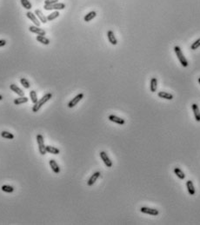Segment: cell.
Listing matches in <instances>:
<instances>
[{
    "label": "cell",
    "mask_w": 200,
    "mask_h": 225,
    "mask_svg": "<svg viewBox=\"0 0 200 225\" xmlns=\"http://www.w3.org/2000/svg\"><path fill=\"white\" fill-rule=\"evenodd\" d=\"M35 15L38 18V19L40 20V22H42L43 24H46L47 23V18L43 14V12L40 10H36L35 11Z\"/></svg>",
    "instance_id": "obj_16"
},
{
    "label": "cell",
    "mask_w": 200,
    "mask_h": 225,
    "mask_svg": "<svg viewBox=\"0 0 200 225\" xmlns=\"http://www.w3.org/2000/svg\"><path fill=\"white\" fill-rule=\"evenodd\" d=\"M158 96L160 98L167 99V100H172V99H173V95H172V94L168 93V92H165V91H159V92L158 93Z\"/></svg>",
    "instance_id": "obj_18"
},
{
    "label": "cell",
    "mask_w": 200,
    "mask_h": 225,
    "mask_svg": "<svg viewBox=\"0 0 200 225\" xmlns=\"http://www.w3.org/2000/svg\"><path fill=\"white\" fill-rule=\"evenodd\" d=\"M6 44V41L5 40H0V47H2V46H5Z\"/></svg>",
    "instance_id": "obj_33"
},
{
    "label": "cell",
    "mask_w": 200,
    "mask_h": 225,
    "mask_svg": "<svg viewBox=\"0 0 200 225\" xmlns=\"http://www.w3.org/2000/svg\"><path fill=\"white\" fill-rule=\"evenodd\" d=\"M186 187H187V189H188V192H189V194H190L191 196L195 195L196 190H195V188H194V185H193L192 181L188 180V181L186 182Z\"/></svg>",
    "instance_id": "obj_17"
},
{
    "label": "cell",
    "mask_w": 200,
    "mask_h": 225,
    "mask_svg": "<svg viewBox=\"0 0 200 225\" xmlns=\"http://www.w3.org/2000/svg\"><path fill=\"white\" fill-rule=\"evenodd\" d=\"M84 98V94L83 93H79L78 95H77L74 98H72L69 103H68V107L69 108H73V107H75L77 103Z\"/></svg>",
    "instance_id": "obj_4"
},
{
    "label": "cell",
    "mask_w": 200,
    "mask_h": 225,
    "mask_svg": "<svg viewBox=\"0 0 200 225\" xmlns=\"http://www.w3.org/2000/svg\"><path fill=\"white\" fill-rule=\"evenodd\" d=\"M1 136L4 138H6V139H13L14 138V135L12 133H10L8 131H2L1 132Z\"/></svg>",
    "instance_id": "obj_29"
},
{
    "label": "cell",
    "mask_w": 200,
    "mask_h": 225,
    "mask_svg": "<svg viewBox=\"0 0 200 225\" xmlns=\"http://www.w3.org/2000/svg\"><path fill=\"white\" fill-rule=\"evenodd\" d=\"M191 108H192V111H193L196 121H197V122H200V111H199V108H198L197 105V103H192Z\"/></svg>",
    "instance_id": "obj_11"
},
{
    "label": "cell",
    "mask_w": 200,
    "mask_h": 225,
    "mask_svg": "<svg viewBox=\"0 0 200 225\" xmlns=\"http://www.w3.org/2000/svg\"><path fill=\"white\" fill-rule=\"evenodd\" d=\"M37 142H38V150H39V153L41 155H45L46 154V146L44 145V137L42 135L38 134L37 135Z\"/></svg>",
    "instance_id": "obj_3"
},
{
    "label": "cell",
    "mask_w": 200,
    "mask_h": 225,
    "mask_svg": "<svg viewBox=\"0 0 200 225\" xmlns=\"http://www.w3.org/2000/svg\"><path fill=\"white\" fill-rule=\"evenodd\" d=\"M198 83H199V84H200V77L198 78Z\"/></svg>",
    "instance_id": "obj_35"
},
{
    "label": "cell",
    "mask_w": 200,
    "mask_h": 225,
    "mask_svg": "<svg viewBox=\"0 0 200 225\" xmlns=\"http://www.w3.org/2000/svg\"><path fill=\"white\" fill-rule=\"evenodd\" d=\"M174 173L177 175V177L178 178H180L181 180H183V179H185V173L183 172L179 168H175V169H174Z\"/></svg>",
    "instance_id": "obj_23"
},
{
    "label": "cell",
    "mask_w": 200,
    "mask_h": 225,
    "mask_svg": "<svg viewBox=\"0 0 200 225\" xmlns=\"http://www.w3.org/2000/svg\"><path fill=\"white\" fill-rule=\"evenodd\" d=\"M158 88V80L156 77H152L151 79V91L152 92H156Z\"/></svg>",
    "instance_id": "obj_21"
},
{
    "label": "cell",
    "mask_w": 200,
    "mask_h": 225,
    "mask_svg": "<svg viewBox=\"0 0 200 225\" xmlns=\"http://www.w3.org/2000/svg\"><path fill=\"white\" fill-rule=\"evenodd\" d=\"M58 0H45L44 1V5H52L55 3H58Z\"/></svg>",
    "instance_id": "obj_32"
},
{
    "label": "cell",
    "mask_w": 200,
    "mask_h": 225,
    "mask_svg": "<svg viewBox=\"0 0 200 225\" xmlns=\"http://www.w3.org/2000/svg\"><path fill=\"white\" fill-rule=\"evenodd\" d=\"M30 98L31 100V102L33 103H36L38 100V96H37V92L35 91H30Z\"/></svg>",
    "instance_id": "obj_26"
},
{
    "label": "cell",
    "mask_w": 200,
    "mask_h": 225,
    "mask_svg": "<svg viewBox=\"0 0 200 225\" xmlns=\"http://www.w3.org/2000/svg\"><path fill=\"white\" fill-rule=\"evenodd\" d=\"M52 97V93H47L46 95H44L42 98L39 99V101H38L36 103H34V105H33V107H32V112H38L39 111V109Z\"/></svg>",
    "instance_id": "obj_1"
},
{
    "label": "cell",
    "mask_w": 200,
    "mask_h": 225,
    "mask_svg": "<svg viewBox=\"0 0 200 225\" xmlns=\"http://www.w3.org/2000/svg\"><path fill=\"white\" fill-rule=\"evenodd\" d=\"M109 120L111 121V122H113V123H116V124H120V125H124L125 124V119L121 118V117H119V116H117L115 115H111L109 116Z\"/></svg>",
    "instance_id": "obj_8"
},
{
    "label": "cell",
    "mask_w": 200,
    "mask_h": 225,
    "mask_svg": "<svg viewBox=\"0 0 200 225\" xmlns=\"http://www.w3.org/2000/svg\"><path fill=\"white\" fill-rule=\"evenodd\" d=\"M21 5L26 10H30L32 8V5L30 4L29 0H21Z\"/></svg>",
    "instance_id": "obj_28"
},
{
    "label": "cell",
    "mask_w": 200,
    "mask_h": 225,
    "mask_svg": "<svg viewBox=\"0 0 200 225\" xmlns=\"http://www.w3.org/2000/svg\"><path fill=\"white\" fill-rule=\"evenodd\" d=\"M14 105H22V103H25L28 102V98L26 97H20L19 98H16L14 99Z\"/></svg>",
    "instance_id": "obj_19"
},
{
    "label": "cell",
    "mask_w": 200,
    "mask_h": 225,
    "mask_svg": "<svg viewBox=\"0 0 200 225\" xmlns=\"http://www.w3.org/2000/svg\"><path fill=\"white\" fill-rule=\"evenodd\" d=\"M44 8L46 11H50V10H64L65 8V5L63 3H55L52 5H45L44 6Z\"/></svg>",
    "instance_id": "obj_5"
},
{
    "label": "cell",
    "mask_w": 200,
    "mask_h": 225,
    "mask_svg": "<svg viewBox=\"0 0 200 225\" xmlns=\"http://www.w3.org/2000/svg\"><path fill=\"white\" fill-rule=\"evenodd\" d=\"M174 51H175V53H176L180 64H182V66L183 67H187L188 66V61L185 58V57L184 56V54H183L180 47L179 46H175L174 47Z\"/></svg>",
    "instance_id": "obj_2"
},
{
    "label": "cell",
    "mask_w": 200,
    "mask_h": 225,
    "mask_svg": "<svg viewBox=\"0 0 200 225\" xmlns=\"http://www.w3.org/2000/svg\"><path fill=\"white\" fill-rule=\"evenodd\" d=\"M140 211L144 214H148L153 216H156L159 214V211L156 209H152V208H148V207H142L140 209Z\"/></svg>",
    "instance_id": "obj_6"
},
{
    "label": "cell",
    "mask_w": 200,
    "mask_h": 225,
    "mask_svg": "<svg viewBox=\"0 0 200 225\" xmlns=\"http://www.w3.org/2000/svg\"><path fill=\"white\" fill-rule=\"evenodd\" d=\"M100 172L99 171H97V172H95L94 174L90 177V179L88 180V182H87V184H88V186H92L94 183H95V182H97V178L100 177Z\"/></svg>",
    "instance_id": "obj_12"
},
{
    "label": "cell",
    "mask_w": 200,
    "mask_h": 225,
    "mask_svg": "<svg viewBox=\"0 0 200 225\" xmlns=\"http://www.w3.org/2000/svg\"><path fill=\"white\" fill-rule=\"evenodd\" d=\"M46 151L49 152V153H51V154H53V155H58V154H59V152H60V150H59L58 148H56V147H52V146H50V145L46 146Z\"/></svg>",
    "instance_id": "obj_22"
},
{
    "label": "cell",
    "mask_w": 200,
    "mask_h": 225,
    "mask_svg": "<svg viewBox=\"0 0 200 225\" xmlns=\"http://www.w3.org/2000/svg\"><path fill=\"white\" fill-rule=\"evenodd\" d=\"M1 189L4 192H6V193H12L14 191V188L10 185H3L1 187Z\"/></svg>",
    "instance_id": "obj_27"
},
{
    "label": "cell",
    "mask_w": 200,
    "mask_h": 225,
    "mask_svg": "<svg viewBox=\"0 0 200 225\" xmlns=\"http://www.w3.org/2000/svg\"><path fill=\"white\" fill-rule=\"evenodd\" d=\"M26 17H27V18H28L29 19H30L33 23H34V24H35L36 26H38V27L40 26V22H39V20L36 18V15H35L34 13H32V12H30V11H28V12L26 13Z\"/></svg>",
    "instance_id": "obj_10"
},
{
    "label": "cell",
    "mask_w": 200,
    "mask_h": 225,
    "mask_svg": "<svg viewBox=\"0 0 200 225\" xmlns=\"http://www.w3.org/2000/svg\"><path fill=\"white\" fill-rule=\"evenodd\" d=\"M36 39H37L39 43H41V44H45V45H48V44H50V40H49L48 38H46L44 36H39V35H38L37 38H36Z\"/></svg>",
    "instance_id": "obj_24"
},
{
    "label": "cell",
    "mask_w": 200,
    "mask_h": 225,
    "mask_svg": "<svg viewBox=\"0 0 200 225\" xmlns=\"http://www.w3.org/2000/svg\"><path fill=\"white\" fill-rule=\"evenodd\" d=\"M59 15H60L59 12H58V11H54L53 13H51L50 15H48V17H47V20H48V21H52V20L56 19L57 18H58Z\"/></svg>",
    "instance_id": "obj_25"
},
{
    "label": "cell",
    "mask_w": 200,
    "mask_h": 225,
    "mask_svg": "<svg viewBox=\"0 0 200 225\" xmlns=\"http://www.w3.org/2000/svg\"><path fill=\"white\" fill-rule=\"evenodd\" d=\"M29 30L32 33H35L37 35H39V36H44L45 35V30H44L43 29H40L39 27L38 26H30L29 28Z\"/></svg>",
    "instance_id": "obj_9"
},
{
    "label": "cell",
    "mask_w": 200,
    "mask_h": 225,
    "mask_svg": "<svg viewBox=\"0 0 200 225\" xmlns=\"http://www.w3.org/2000/svg\"><path fill=\"white\" fill-rule=\"evenodd\" d=\"M96 16H97V12L94 11H92L89 12L88 14H86V15L85 16L84 19H85V22H90V21L92 20L94 18H96Z\"/></svg>",
    "instance_id": "obj_20"
},
{
    "label": "cell",
    "mask_w": 200,
    "mask_h": 225,
    "mask_svg": "<svg viewBox=\"0 0 200 225\" xmlns=\"http://www.w3.org/2000/svg\"><path fill=\"white\" fill-rule=\"evenodd\" d=\"M20 83H21V84L24 86V87H25V89H29V88H30V84L29 81H28L26 78H25V77H22V78L20 79Z\"/></svg>",
    "instance_id": "obj_30"
},
{
    "label": "cell",
    "mask_w": 200,
    "mask_h": 225,
    "mask_svg": "<svg viewBox=\"0 0 200 225\" xmlns=\"http://www.w3.org/2000/svg\"><path fill=\"white\" fill-rule=\"evenodd\" d=\"M107 37H108L109 42L112 45H116L117 44H118V40H117L115 35H114V32L112 30H108V32H107Z\"/></svg>",
    "instance_id": "obj_14"
},
{
    "label": "cell",
    "mask_w": 200,
    "mask_h": 225,
    "mask_svg": "<svg viewBox=\"0 0 200 225\" xmlns=\"http://www.w3.org/2000/svg\"><path fill=\"white\" fill-rule=\"evenodd\" d=\"M49 163H50V166H51L52 169L53 170V172L56 173V174H58V173L60 172V168H59L58 164L57 163V162L54 159H51L49 161Z\"/></svg>",
    "instance_id": "obj_13"
},
{
    "label": "cell",
    "mask_w": 200,
    "mask_h": 225,
    "mask_svg": "<svg viewBox=\"0 0 200 225\" xmlns=\"http://www.w3.org/2000/svg\"><path fill=\"white\" fill-rule=\"evenodd\" d=\"M10 89H11L12 91H14L16 94H18L19 97H24V95H25V92H24L20 88H19L16 84H11V85H10Z\"/></svg>",
    "instance_id": "obj_15"
},
{
    "label": "cell",
    "mask_w": 200,
    "mask_h": 225,
    "mask_svg": "<svg viewBox=\"0 0 200 225\" xmlns=\"http://www.w3.org/2000/svg\"><path fill=\"white\" fill-rule=\"evenodd\" d=\"M198 47H200V38H198L197 40H196V41L191 45V50H197Z\"/></svg>",
    "instance_id": "obj_31"
},
{
    "label": "cell",
    "mask_w": 200,
    "mask_h": 225,
    "mask_svg": "<svg viewBox=\"0 0 200 225\" xmlns=\"http://www.w3.org/2000/svg\"><path fill=\"white\" fill-rule=\"evenodd\" d=\"M3 99V96L2 95H0V101H1Z\"/></svg>",
    "instance_id": "obj_34"
},
{
    "label": "cell",
    "mask_w": 200,
    "mask_h": 225,
    "mask_svg": "<svg viewBox=\"0 0 200 225\" xmlns=\"http://www.w3.org/2000/svg\"><path fill=\"white\" fill-rule=\"evenodd\" d=\"M100 158H101V159L104 161V163L106 165V167L111 168L112 166V162L111 161V159L109 158V157H108L107 154L105 151H101V152H100Z\"/></svg>",
    "instance_id": "obj_7"
}]
</instances>
